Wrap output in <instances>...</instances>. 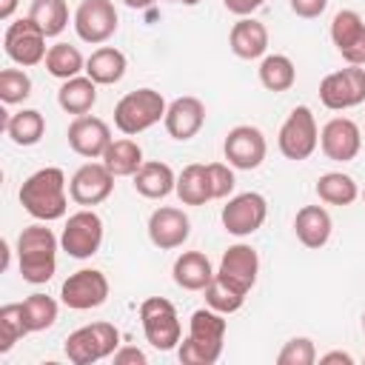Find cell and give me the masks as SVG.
<instances>
[{
  "label": "cell",
  "instance_id": "obj_50",
  "mask_svg": "<svg viewBox=\"0 0 365 365\" xmlns=\"http://www.w3.org/2000/svg\"><path fill=\"white\" fill-rule=\"evenodd\" d=\"M362 200H365V188H362Z\"/></svg>",
  "mask_w": 365,
  "mask_h": 365
},
{
  "label": "cell",
  "instance_id": "obj_2",
  "mask_svg": "<svg viewBox=\"0 0 365 365\" xmlns=\"http://www.w3.org/2000/svg\"><path fill=\"white\" fill-rule=\"evenodd\" d=\"M20 205L40 222H54L66 217V174L57 165H46L23 180L20 185Z\"/></svg>",
  "mask_w": 365,
  "mask_h": 365
},
{
  "label": "cell",
  "instance_id": "obj_14",
  "mask_svg": "<svg viewBox=\"0 0 365 365\" xmlns=\"http://www.w3.org/2000/svg\"><path fill=\"white\" fill-rule=\"evenodd\" d=\"M222 154H225L228 165H234L240 171H254V168L262 165V160L268 154L265 134L257 125H234L225 134Z\"/></svg>",
  "mask_w": 365,
  "mask_h": 365
},
{
  "label": "cell",
  "instance_id": "obj_3",
  "mask_svg": "<svg viewBox=\"0 0 365 365\" xmlns=\"http://www.w3.org/2000/svg\"><path fill=\"white\" fill-rule=\"evenodd\" d=\"M57 248H60V240L54 237L51 228H46V222L37 220L34 225H26L17 237L20 277L31 285L48 282L57 271Z\"/></svg>",
  "mask_w": 365,
  "mask_h": 365
},
{
  "label": "cell",
  "instance_id": "obj_9",
  "mask_svg": "<svg viewBox=\"0 0 365 365\" xmlns=\"http://www.w3.org/2000/svg\"><path fill=\"white\" fill-rule=\"evenodd\" d=\"M319 103L331 111L356 108L365 103V68L348 66L339 71H331L319 83Z\"/></svg>",
  "mask_w": 365,
  "mask_h": 365
},
{
  "label": "cell",
  "instance_id": "obj_41",
  "mask_svg": "<svg viewBox=\"0 0 365 365\" xmlns=\"http://www.w3.org/2000/svg\"><path fill=\"white\" fill-rule=\"evenodd\" d=\"M288 6H291V11H294L297 17L314 20V17H319V14L328 9V0H288Z\"/></svg>",
  "mask_w": 365,
  "mask_h": 365
},
{
  "label": "cell",
  "instance_id": "obj_25",
  "mask_svg": "<svg viewBox=\"0 0 365 365\" xmlns=\"http://www.w3.org/2000/svg\"><path fill=\"white\" fill-rule=\"evenodd\" d=\"M134 188H137V194H143L148 200H163L177 188V174L168 163L148 160L134 174Z\"/></svg>",
  "mask_w": 365,
  "mask_h": 365
},
{
  "label": "cell",
  "instance_id": "obj_7",
  "mask_svg": "<svg viewBox=\"0 0 365 365\" xmlns=\"http://www.w3.org/2000/svg\"><path fill=\"white\" fill-rule=\"evenodd\" d=\"M277 145H279V154L285 160H294V163H302L317 151L319 128H317V120H314L308 106L291 108V114L285 117V123L277 134Z\"/></svg>",
  "mask_w": 365,
  "mask_h": 365
},
{
  "label": "cell",
  "instance_id": "obj_34",
  "mask_svg": "<svg viewBox=\"0 0 365 365\" xmlns=\"http://www.w3.org/2000/svg\"><path fill=\"white\" fill-rule=\"evenodd\" d=\"M29 17L43 29L46 37H57L68 26V3L66 0H31Z\"/></svg>",
  "mask_w": 365,
  "mask_h": 365
},
{
  "label": "cell",
  "instance_id": "obj_19",
  "mask_svg": "<svg viewBox=\"0 0 365 365\" xmlns=\"http://www.w3.org/2000/svg\"><path fill=\"white\" fill-rule=\"evenodd\" d=\"M191 234V220L182 208L174 205H160L148 217V240L160 251H174L180 248Z\"/></svg>",
  "mask_w": 365,
  "mask_h": 365
},
{
  "label": "cell",
  "instance_id": "obj_27",
  "mask_svg": "<svg viewBox=\"0 0 365 365\" xmlns=\"http://www.w3.org/2000/svg\"><path fill=\"white\" fill-rule=\"evenodd\" d=\"M94 103H97V83L88 74H77L71 80H63V86L57 91V106L66 114L83 117L94 108Z\"/></svg>",
  "mask_w": 365,
  "mask_h": 365
},
{
  "label": "cell",
  "instance_id": "obj_6",
  "mask_svg": "<svg viewBox=\"0 0 365 365\" xmlns=\"http://www.w3.org/2000/svg\"><path fill=\"white\" fill-rule=\"evenodd\" d=\"M140 325H143L148 345L157 351H174L182 339L177 308L165 297H148L140 302Z\"/></svg>",
  "mask_w": 365,
  "mask_h": 365
},
{
  "label": "cell",
  "instance_id": "obj_33",
  "mask_svg": "<svg viewBox=\"0 0 365 365\" xmlns=\"http://www.w3.org/2000/svg\"><path fill=\"white\" fill-rule=\"evenodd\" d=\"M46 71L57 80H71L77 77L80 71H86V60L80 54L77 46H68V43H54L48 46V54H46Z\"/></svg>",
  "mask_w": 365,
  "mask_h": 365
},
{
  "label": "cell",
  "instance_id": "obj_26",
  "mask_svg": "<svg viewBox=\"0 0 365 365\" xmlns=\"http://www.w3.org/2000/svg\"><path fill=\"white\" fill-rule=\"evenodd\" d=\"M128 60L120 48L114 46H100L91 51V57L86 60V74L97 83V86H114L125 77Z\"/></svg>",
  "mask_w": 365,
  "mask_h": 365
},
{
  "label": "cell",
  "instance_id": "obj_37",
  "mask_svg": "<svg viewBox=\"0 0 365 365\" xmlns=\"http://www.w3.org/2000/svg\"><path fill=\"white\" fill-rule=\"evenodd\" d=\"M245 297H248V294H242L240 288L228 285V282L220 279L217 274H214V279H211L208 288H205V305L214 308V311H220V314H225V317L234 314V311H240L242 302H245Z\"/></svg>",
  "mask_w": 365,
  "mask_h": 365
},
{
  "label": "cell",
  "instance_id": "obj_4",
  "mask_svg": "<svg viewBox=\"0 0 365 365\" xmlns=\"http://www.w3.org/2000/svg\"><path fill=\"white\" fill-rule=\"evenodd\" d=\"M165 97L157 88H137L117 100L114 106V125L125 137L143 134L160 120H165Z\"/></svg>",
  "mask_w": 365,
  "mask_h": 365
},
{
  "label": "cell",
  "instance_id": "obj_36",
  "mask_svg": "<svg viewBox=\"0 0 365 365\" xmlns=\"http://www.w3.org/2000/svg\"><path fill=\"white\" fill-rule=\"evenodd\" d=\"M57 302H54V297H48V294H31V297H26L23 299V314H26V325H29V331L31 334H37V331H46V328H51L54 322H57Z\"/></svg>",
  "mask_w": 365,
  "mask_h": 365
},
{
  "label": "cell",
  "instance_id": "obj_18",
  "mask_svg": "<svg viewBox=\"0 0 365 365\" xmlns=\"http://www.w3.org/2000/svg\"><path fill=\"white\" fill-rule=\"evenodd\" d=\"M331 40L348 66H365V20L354 9H342L334 14Z\"/></svg>",
  "mask_w": 365,
  "mask_h": 365
},
{
  "label": "cell",
  "instance_id": "obj_8",
  "mask_svg": "<svg viewBox=\"0 0 365 365\" xmlns=\"http://www.w3.org/2000/svg\"><path fill=\"white\" fill-rule=\"evenodd\" d=\"M103 245V220L91 208H80L68 214L63 234H60V248L74 257V259H88L100 251Z\"/></svg>",
  "mask_w": 365,
  "mask_h": 365
},
{
  "label": "cell",
  "instance_id": "obj_35",
  "mask_svg": "<svg viewBox=\"0 0 365 365\" xmlns=\"http://www.w3.org/2000/svg\"><path fill=\"white\" fill-rule=\"evenodd\" d=\"M29 331L26 325V314H23V302H9L0 308V354H9Z\"/></svg>",
  "mask_w": 365,
  "mask_h": 365
},
{
  "label": "cell",
  "instance_id": "obj_32",
  "mask_svg": "<svg viewBox=\"0 0 365 365\" xmlns=\"http://www.w3.org/2000/svg\"><path fill=\"white\" fill-rule=\"evenodd\" d=\"M317 197L328 205H351L359 197V185L351 174L342 171H328L317 180Z\"/></svg>",
  "mask_w": 365,
  "mask_h": 365
},
{
  "label": "cell",
  "instance_id": "obj_43",
  "mask_svg": "<svg viewBox=\"0 0 365 365\" xmlns=\"http://www.w3.org/2000/svg\"><path fill=\"white\" fill-rule=\"evenodd\" d=\"M265 0H222V6L237 17H251Z\"/></svg>",
  "mask_w": 365,
  "mask_h": 365
},
{
  "label": "cell",
  "instance_id": "obj_17",
  "mask_svg": "<svg viewBox=\"0 0 365 365\" xmlns=\"http://www.w3.org/2000/svg\"><path fill=\"white\" fill-rule=\"evenodd\" d=\"M319 148L334 163H351L362 148V131L351 117H331L319 131Z\"/></svg>",
  "mask_w": 365,
  "mask_h": 365
},
{
  "label": "cell",
  "instance_id": "obj_5",
  "mask_svg": "<svg viewBox=\"0 0 365 365\" xmlns=\"http://www.w3.org/2000/svg\"><path fill=\"white\" fill-rule=\"evenodd\" d=\"M120 348V331L111 322H91L66 336L63 354L71 365H94Z\"/></svg>",
  "mask_w": 365,
  "mask_h": 365
},
{
  "label": "cell",
  "instance_id": "obj_42",
  "mask_svg": "<svg viewBox=\"0 0 365 365\" xmlns=\"http://www.w3.org/2000/svg\"><path fill=\"white\" fill-rule=\"evenodd\" d=\"M111 359H114V365H145V362H148V356H145L140 348H134V345L117 348V351L111 354Z\"/></svg>",
  "mask_w": 365,
  "mask_h": 365
},
{
  "label": "cell",
  "instance_id": "obj_16",
  "mask_svg": "<svg viewBox=\"0 0 365 365\" xmlns=\"http://www.w3.org/2000/svg\"><path fill=\"white\" fill-rule=\"evenodd\" d=\"M66 140L74 154H80L86 160H100L106 154V148L111 145V128L106 120H100L94 114H83L68 123Z\"/></svg>",
  "mask_w": 365,
  "mask_h": 365
},
{
  "label": "cell",
  "instance_id": "obj_20",
  "mask_svg": "<svg viewBox=\"0 0 365 365\" xmlns=\"http://www.w3.org/2000/svg\"><path fill=\"white\" fill-rule=\"evenodd\" d=\"M257 274H259V254L257 248L245 245V242H237L231 245L222 259H220V268H217V277L225 279L228 285L240 288L242 294H248L257 282Z\"/></svg>",
  "mask_w": 365,
  "mask_h": 365
},
{
  "label": "cell",
  "instance_id": "obj_31",
  "mask_svg": "<svg viewBox=\"0 0 365 365\" xmlns=\"http://www.w3.org/2000/svg\"><path fill=\"white\" fill-rule=\"evenodd\" d=\"M6 134L14 145H37L46 134V117L37 108H23L6 120Z\"/></svg>",
  "mask_w": 365,
  "mask_h": 365
},
{
  "label": "cell",
  "instance_id": "obj_12",
  "mask_svg": "<svg viewBox=\"0 0 365 365\" xmlns=\"http://www.w3.org/2000/svg\"><path fill=\"white\" fill-rule=\"evenodd\" d=\"M117 23L120 17L111 0H80V6L74 9V31L83 43H106L108 37H114Z\"/></svg>",
  "mask_w": 365,
  "mask_h": 365
},
{
  "label": "cell",
  "instance_id": "obj_22",
  "mask_svg": "<svg viewBox=\"0 0 365 365\" xmlns=\"http://www.w3.org/2000/svg\"><path fill=\"white\" fill-rule=\"evenodd\" d=\"M228 46L240 60H259L268 51V29L254 17H240L231 26Z\"/></svg>",
  "mask_w": 365,
  "mask_h": 365
},
{
  "label": "cell",
  "instance_id": "obj_24",
  "mask_svg": "<svg viewBox=\"0 0 365 365\" xmlns=\"http://www.w3.org/2000/svg\"><path fill=\"white\" fill-rule=\"evenodd\" d=\"M214 274L217 271L211 268V259L202 251H182L171 268V277L182 291H205Z\"/></svg>",
  "mask_w": 365,
  "mask_h": 365
},
{
  "label": "cell",
  "instance_id": "obj_10",
  "mask_svg": "<svg viewBox=\"0 0 365 365\" xmlns=\"http://www.w3.org/2000/svg\"><path fill=\"white\" fill-rule=\"evenodd\" d=\"M3 51L11 63H17L23 68H31V66L43 63L46 54H48L46 34L31 17H20V20L9 23L6 37H3Z\"/></svg>",
  "mask_w": 365,
  "mask_h": 365
},
{
  "label": "cell",
  "instance_id": "obj_15",
  "mask_svg": "<svg viewBox=\"0 0 365 365\" xmlns=\"http://www.w3.org/2000/svg\"><path fill=\"white\" fill-rule=\"evenodd\" d=\"M114 191V174L108 171V165L100 160V163H86L80 165L71 180H68V197L83 205V208H91V205H100L111 197Z\"/></svg>",
  "mask_w": 365,
  "mask_h": 365
},
{
  "label": "cell",
  "instance_id": "obj_30",
  "mask_svg": "<svg viewBox=\"0 0 365 365\" xmlns=\"http://www.w3.org/2000/svg\"><path fill=\"white\" fill-rule=\"evenodd\" d=\"M257 74H259L262 88H268L274 94L288 91L297 83V66H294V60L288 54H265L259 68H257Z\"/></svg>",
  "mask_w": 365,
  "mask_h": 365
},
{
  "label": "cell",
  "instance_id": "obj_21",
  "mask_svg": "<svg viewBox=\"0 0 365 365\" xmlns=\"http://www.w3.org/2000/svg\"><path fill=\"white\" fill-rule=\"evenodd\" d=\"M163 125H165L168 137H174V140H180V143L197 137L200 128L205 125V106H202V100H197V97H191V94L171 100L168 108H165Z\"/></svg>",
  "mask_w": 365,
  "mask_h": 365
},
{
  "label": "cell",
  "instance_id": "obj_45",
  "mask_svg": "<svg viewBox=\"0 0 365 365\" xmlns=\"http://www.w3.org/2000/svg\"><path fill=\"white\" fill-rule=\"evenodd\" d=\"M20 0H0V20H11Z\"/></svg>",
  "mask_w": 365,
  "mask_h": 365
},
{
  "label": "cell",
  "instance_id": "obj_40",
  "mask_svg": "<svg viewBox=\"0 0 365 365\" xmlns=\"http://www.w3.org/2000/svg\"><path fill=\"white\" fill-rule=\"evenodd\" d=\"M205 168H208V182H211L214 200H225L234 191V185H237L234 165H228V163H208Z\"/></svg>",
  "mask_w": 365,
  "mask_h": 365
},
{
  "label": "cell",
  "instance_id": "obj_48",
  "mask_svg": "<svg viewBox=\"0 0 365 365\" xmlns=\"http://www.w3.org/2000/svg\"><path fill=\"white\" fill-rule=\"evenodd\" d=\"M165 3H182V0H165Z\"/></svg>",
  "mask_w": 365,
  "mask_h": 365
},
{
  "label": "cell",
  "instance_id": "obj_39",
  "mask_svg": "<svg viewBox=\"0 0 365 365\" xmlns=\"http://www.w3.org/2000/svg\"><path fill=\"white\" fill-rule=\"evenodd\" d=\"M314 362H317V348H314V339L308 336L288 339L277 354V365H314Z\"/></svg>",
  "mask_w": 365,
  "mask_h": 365
},
{
  "label": "cell",
  "instance_id": "obj_28",
  "mask_svg": "<svg viewBox=\"0 0 365 365\" xmlns=\"http://www.w3.org/2000/svg\"><path fill=\"white\" fill-rule=\"evenodd\" d=\"M174 194L180 197L182 205H205L208 200H214L211 194V182H208V168L202 163H191L177 174V188Z\"/></svg>",
  "mask_w": 365,
  "mask_h": 365
},
{
  "label": "cell",
  "instance_id": "obj_47",
  "mask_svg": "<svg viewBox=\"0 0 365 365\" xmlns=\"http://www.w3.org/2000/svg\"><path fill=\"white\" fill-rule=\"evenodd\" d=\"M200 0H182V6H197Z\"/></svg>",
  "mask_w": 365,
  "mask_h": 365
},
{
  "label": "cell",
  "instance_id": "obj_38",
  "mask_svg": "<svg viewBox=\"0 0 365 365\" xmlns=\"http://www.w3.org/2000/svg\"><path fill=\"white\" fill-rule=\"evenodd\" d=\"M31 94V77L23 68H3L0 71V100L6 106H17L29 100Z\"/></svg>",
  "mask_w": 365,
  "mask_h": 365
},
{
  "label": "cell",
  "instance_id": "obj_29",
  "mask_svg": "<svg viewBox=\"0 0 365 365\" xmlns=\"http://www.w3.org/2000/svg\"><path fill=\"white\" fill-rule=\"evenodd\" d=\"M108 171L114 177H134L140 171V165L145 163L143 160V148L131 140V137H120V140H111V145L106 148V154L100 157Z\"/></svg>",
  "mask_w": 365,
  "mask_h": 365
},
{
  "label": "cell",
  "instance_id": "obj_44",
  "mask_svg": "<svg viewBox=\"0 0 365 365\" xmlns=\"http://www.w3.org/2000/svg\"><path fill=\"white\" fill-rule=\"evenodd\" d=\"M319 365H354V356L348 351H328L319 356Z\"/></svg>",
  "mask_w": 365,
  "mask_h": 365
},
{
  "label": "cell",
  "instance_id": "obj_11",
  "mask_svg": "<svg viewBox=\"0 0 365 365\" xmlns=\"http://www.w3.org/2000/svg\"><path fill=\"white\" fill-rule=\"evenodd\" d=\"M108 279L103 271L97 268H80L74 274H68V279L60 288V299L66 308L71 311H91L100 308L108 299Z\"/></svg>",
  "mask_w": 365,
  "mask_h": 365
},
{
  "label": "cell",
  "instance_id": "obj_49",
  "mask_svg": "<svg viewBox=\"0 0 365 365\" xmlns=\"http://www.w3.org/2000/svg\"><path fill=\"white\" fill-rule=\"evenodd\" d=\"M362 331H365V314H362Z\"/></svg>",
  "mask_w": 365,
  "mask_h": 365
},
{
  "label": "cell",
  "instance_id": "obj_13",
  "mask_svg": "<svg viewBox=\"0 0 365 365\" xmlns=\"http://www.w3.org/2000/svg\"><path fill=\"white\" fill-rule=\"evenodd\" d=\"M265 217H268V202L257 191H242V194L231 197L222 205V214H220L222 228L234 237H248V234L259 231Z\"/></svg>",
  "mask_w": 365,
  "mask_h": 365
},
{
  "label": "cell",
  "instance_id": "obj_1",
  "mask_svg": "<svg viewBox=\"0 0 365 365\" xmlns=\"http://www.w3.org/2000/svg\"><path fill=\"white\" fill-rule=\"evenodd\" d=\"M225 314L214 308H197L188 319V336L177 345V356L182 365H214L222 356L225 342Z\"/></svg>",
  "mask_w": 365,
  "mask_h": 365
},
{
  "label": "cell",
  "instance_id": "obj_46",
  "mask_svg": "<svg viewBox=\"0 0 365 365\" xmlns=\"http://www.w3.org/2000/svg\"><path fill=\"white\" fill-rule=\"evenodd\" d=\"M123 3H125L128 9H148L154 0H123Z\"/></svg>",
  "mask_w": 365,
  "mask_h": 365
},
{
  "label": "cell",
  "instance_id": "obj_23",
  "mask_svg": "<svg viewBox=\"0 0 365 365\" xmlns=\"http://www.w3.org/2000/svg\"><path fill=\"white\" fill-rule=\"evenodd\" d=\"M334 222L322 205H302L294 217V234L305 248H322L331 240Z\"/></svg>",
  "mask_w": 365,
  "mask_h": 365
}]
</instances>
